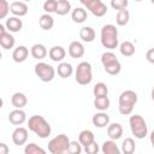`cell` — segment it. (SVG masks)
<instances>
[{"label": "cell", "instance_id": "obj_19", "mask_svg": "<svg viewBox=\"0 0 154 154\" xmlns=\"http://www.w3.org/2000/svg\"><path fill=\"white\" fill-rule=\"evenodd\" d=\"M28 55H29V49L25 46H18L12 52V59L16 63H23V61H25L28 59Z\"/></svg>", "mask_w": 154, "mask_h": 154}, {"label": "cell", "instance_id": "obj_12", "mask_svg": "<svg viewBox=\"0 0 154 154\" xmlns=\"http://www.w3.org/2000/svg\"><path fill=\"white\" fill-rule=\"evenodd\" d=\"M26 120V113L22 108H16L10 112L8 114V122L12 125H22Z\"/></svg>", "mask_w": 154, "mask_h": 154}, {"label": "cell", "instance_id": "obj_44", "mask_svg": "<svg viewBox=\"0 0 154 154\" xmlns=\"http://www.w3.org/2000/svg\"><path fill=\"white\" fill-rule=\"evenodd\" d=\"M150 2H152V4H153V5H154V0H150Z\"/></svg>", "mask_w": 154, "mask_h": 154}, {"label": "cell", "instance_id": "obj_43", "mask_svg": "<svg viewBox=\"0 0 154 154\" xmlns=\"http://www.w3.org/2000/svg\"><path fill=\"white\" fill-rule=\"evenodd\" d=\"M150 96H152V100L154 101V87H153V89H152V93H150Z\"/></svg>", "mask_w": 154, "mask_h": 154}, {"label": "cell", "instance_id": "obj_31", "mask_svg": "<svg viewBox=\"0 0 154 154\" xmlns=\"http://www.w3.org/2000/svg\"><path fill=\"white\" fill-rule=\"evenodd\" d=\"M109 103L108 96H96L94 99V107L99 111H106L109 107Z\"/></svg>", "mask_w": 154, "mask_h": 154}, {"label": "cell", "instance_id": "obj_40", "mask_svg": "<svg viewBox=\"0 0 154 154\" xmlns=\"http://www.w3.org/2000/svg\"><path fill=\"white\" fill-rule=\"evenodd\" d=\"M146 59L150 63V64H154V48H150L147 51L146 53Z\"/></svg>", "mask_w": 154, "mask_h": 154}, {"label": "cell", "instance_id": "obj_28", "mask_svg": "<svg viewBox=\"0 0 154 154\" xmlns=\"http://www.w3.org/2000/svg\"><path fill=\"white\" fill-rule=\"evenodd\" d=\"M119 52L124 57H131V55L135 54L136 48H135V45L131 41H124L119 46Z\"/></svg>", "mask_w": 154, "mask_h": 154}, {"label": "cell", "instance_id": "obj_37", "mask_svg": "<svg viewBox=\"0 0 154 154\" xmlns=\"http://www.w3.org/2000/svg\"><path fill=\"white\" fill-rule=\"evenodd\" d=\"M129 5V0H111V7L113 10H124Z\"/></svg>", "mask_w": 154, "mask_h": 154}, {"label": "cell", "instance_id": "obj_23", "mask_svg": "<svg viewBox=\"0 0 154 154\" xmlns=\"http://www.w3.org/2000/svg\"><path fill=\"white\" fill-rule=\"evenodd\" d=\"M57 72L58 75L61 77V78H69L72 72H73V67L70 63H65V61H61L58 64V67H57Z\"/></svg>", "mask_w": 154, "mask_h": 154}, {"label": "cell", "instance_id": "obj_9", "mask_svg": "<svg viewBox=\"0 0 154 154\" xmlns=\"http://www.w3.org/2000/svg\"><path fill=\"white\" fill-rule=\"evenodd\" d=\"M82 5L85 6L95 17H103L107 13V6L101 0H79Z\"/></svg>", "mask_w": 154, "mask_h": 154}, {"label": "cell", "instance_id": "obj_1", "mask_svg": "<svg viewBox=\"0 0 154 154\" xmlns=\"http://www.w3.org/2000/svg\"><path fill=\"white\" fill-rule=\"evenodd\" d=\"M28 128L30 131L36 134L40 138H47L52 132V128H51L49 123L42 116H38V114L31 116L29 118Z\"/></svg>", "mask_w": 154, "mask_h": 154}, {"label": "cell", "instance_id": "obj_17", "mask_svg": "<svg viewBox=\"0 0 154 154\" xmlns=\"http://www.w3.org/2000/svg\"><path fill=\"white\" fill-rule=\"evenodd\" d=\"M5 26L10 32H18V31H20V29L23 26V22L20 19V17L13 16V17H10L6 19Z\"/></svg>", "mask_w": 154, "mask_h": 154}, {"label": "cell", "instance_id": "obj_25", "mask_svg": "<svg viewBox=\"0 0 154 154\" xmlns=\"http://www.w3.org/2000/svg\"><path fill=\"white\" fill-rule=\"evenodd\" d=\"M101 150H102L103 154H119L120 153V149L116 144V141L114 140H111V138L108 141H105L102 143Z\"/></svg>", "mask_w": 154, "mask_h": 154}, {"label": "cell", "instance_id": "obj_15", "mask_svg": "<svg viewBox=\"0 0 154 154\" xmlns=\"http://www.w3.org/2000/svg\"><path fill=\"white\" fill-rule=\"evenodd\" d=\"M10 12L16 17H24L28 13V5L25 1H13L10 6Z\"/></svg>", "mask_w": 154, "mask_h": 154}, {"label": "cell", "instance_id": "obj_18", "mask_svg": "<svg viewBox=\"0 0 154 154\" xmlns=\"http://www.w3.org/2000/svg\"><path fill=\"white\" fill-rule=\"evenodd\" d=\"M107 136L111 140H114V141L119 140L123 136V126H122V124H119V123L108 124V126H107Z\"/></svg>", "mask_w": 154, "mask_h": 154}, {"label": "cell", "instance_id": "obj_16", "mask_svg": "<svg viewBox=\"0 0 154 154\" xmlns=\"http://www.w3.org/2000/svg\"><path fill=\"white\" fill-rule=\"evenodd\" d=\"M65 55H66V51L61 46H53L48 51V57L51 58L52 61H55V63H61Z\"/></svg>", "mask_w": 154, "mask_h": 154}, {"label": "cell", "instance_id": "obj_11", "mask_svg": "<svg viewBox=\"0 0 154 154\" xmlns=\"http://www.w3.org/2000/svg\"><path fill=\"white\" fill-rule=\"evenodd\" d=\"M28 130L23 126H17L12 132V142L16 146H23L28 141Z\"/></svg>", "mask_w": 154, "mask_h": 154}, {"label": "cell", "instance_id": "obj_5", "mask_svg": "<svg viewBox=\"0 0 154 154\" xmlns=\"http://www.w3.org/2000/svg\"><path fill=\"white\" fill-rule=\"evenodd\" d=\"M101 63L103 65L105 71L111 75V76H116L122 70V65L119 63V60L117 59V55L112 52V51H107L105 53H102L101 55Z\"/></svg>", "mask_w": 154, "mask_h": 154}, {"label": "cell", "instance_id": "obj_39", "mask_svg": "<svg viewBox=\"0 0 154 154\" xmlns=\"http://www.w3.org/2000/svg\"><path fill=\"white\" fill-rule=\"evenodd\" d=\"M84 152H85L87 154H96V153L99 152V146H97L96 141H94V142H91L90 144L85 146V147H84Z\"/></svg>", "mask_w": 154, "mask_h": 154}, {"label": "cell", "instance_id": "obj_4", "mask_svg": "<svg viewBox=\"0 0 154 154\" xmlns=\"http://www.w3.org/2000/svg\"><path fill=\"white\" fill-rule=\"evenodd\" d=\"M129 125H130V130H131V134L138 138V140H142L147 136L148 134V125L144 120V118L140 114H134L130 117L129 119Z\"/></svg>", "mask_w": 154, "mask_h": 154}, {"label": "cell", "instance_id": "obj_30", "mask_svg": "<svg viewBox=\"0 0 154 154\" xmlns=\"http://www.w3.org/2000/svg\"><path fill=\"white\" fill-rule=\"evenodd\" d=\"M129 19H130V13L126 8L124 10H119L117 12V16H116V23L119 25V26H124L129 23Z\"/></svg>", "mask_w": 154, "mask_h": 154}, {"label": "cell", "instance_id": "obj_13", "mask_svg": "<svg viewBox=\"0 0 154 154\" xmlns=\"http://www.w3.org/2000/svg\"><path fill=\"white\" fill-rule=\"evenodd\" d=\"M85 53V48L83 46L82 42L79 41H72L69 46V55L73 59H78L82 58Z\"/></svg>", "mask_w": 154, "mask_h": 154}, {"label": "cell", "instance_id": "obj_10", "mask_svg": "<svg viewBox=\"0 0 154 154\" xmlns=\"http://www.w3.org/2000/svg\"><path fill=\"white\" fill-rule=\"evenodd\" d=\"M6 30H7L6 26L4 24H0V46L4 49H11V48H13L16 40L12 36V34Z\"/></svg>", "mask_w": 154, "mask_h": 154}, {"label": "cell", "instance_id": "obj_21", "mask_svg": "<svg viewBox=\"0 0 154 154\" xmlns=\"http://www.w3.org/2000/svg\"><path fill=\"white\" fill-rule=\"evenodd\" d=\"M11 103H12V106H13L14 108H23V107L26 106V103H28V97L25 96V94L17 91V93H14V94L12 95V97H11Z\"/></svg>", "mask_w": 154, "mask_h": 154}, {"label": "cell", "instance_id": "obj_7", "mask_svg": "<svg viewBox=\"0 0 154 154\" xmlns=\"http://www.w3.org/2000/svg\"><path fill=\"white\" fill-rule=\"evenodd\" d=\"M75 79L81 85H88L93 81L91 65L88 61H81L75 71Z\"/></svg>", "mask_w": 154, "mask_h": 154}, {"label": "cell", "instance_id": "obj_22", "mask_svg": "<svg viewBox=\"0 0 154 154\" xmlns=\"http://www.w3.org/2000/svg\"><path fill=\"white\" fill-rule=\"evenodd\" d=\"M38 25L42 30H51L54 26V19L51 16V13H43L38 18Z\"/></svg>", "mask_w": 154, "mask_h": 154}, {"label": "cell", "instance_id": "obj_26", "mask_svg": "<svg viewBox=\"0 0 154 154\" xmlns=\"http://www.w3.org/2000/svg\"><path fill=\"white\" fill-rule=\"evenodd\" d=\"M79 37L82 38L83 42H93L95 40V30L91 26H83L79 30Z\"/></svg>", "mask_w": 154, "mask_h": 154}, {"label": "cell", "instance_id": "obj_41", "mask_svg": "<svg viewBox=\"0 0 154 154\" xmlns=\"http://www.w3.org/2000/svg\"><path fill=\"white\" fill-rule=\"evenodd\" d=\"M8 152H10V149H8L7 144L1 142L0 143V154H8Z\"/></svg>", "mask_w": 154, "mask_h": 154}, {"label": "cell", "instance_id": "obj_34", "mask_svg": "<svg viewBox=\"0 0 154 154\" xmlns=\"http://www.w3.org/2000/svg\"><path fill=\"white\" fill-rule=\"evenodd\" d=\"M24 153L25 154H45L46 150L43 148H41L40 146H37L36 143L31 142V143H28L24 148Z\"/></svg>", "mask_w": 154, "mask_h": 154}, {"label": "cell", "instance_id": "obj_46", "mask_svg": "<svg viewBox=\"0 0 154 154\" xmlns=\"http://www.w3.org/2000/svg\"><path fill=\"white\" fill-rule=\"evenodd\" d=\"M135 1H137V2H140V1H142V0H135Z\"/></svg>", "mask_w": 154, "mask_h": 154}, {"label": "cell", "instance_id": "obj_2", "mask_svg": "<svg viewBox=\"0 0 154 154\" xmlns=\"http://www.w3.org/2000/svg\"><path fill=\"white\" fill-rule=\"evenodd\" d=\"M100 40H101V45L113 51L118 47L119 41H118V29L116 28V25L113 24H106L101 28V32H100Z\"/></svg>", "mask_w": 154, "mask_h": 154}, {"label": "cell", "instance_id": "obj_33", "mask_svg": "<svg viewBox=\"0 0 154 154\" xmlns=\"http://www.w3.org/2000/svg\"><path fill=\"white\" fill-rule=\"evenodd\" d=\"M93 93H94V96H95V97H96V96H107V94H108V88H107V85H106L105 83L99 82V83H96V84L94 85Z\"/></svg>", "mask_w": 154, "mask_h": 154}, {"label": "cell", "instance_id": "obj_6", "mask_svg": "<svg viewBox=\"0 0 154 154\" xmlns=\"http://www.w3.org/2000/svg\"><path fill=\"white\" fill-rule=\"evenodd\" d=\"M70 138L65 134H59L58 136L53 137L48 142V152L52 154H64L67 153L70 147Z\"/></svg>", "mask_w": 154, "mask_h": 154}, {"label": "cell", "instance_id": "obj_20", "mask_svg": "<svg viewBox=\"0 0 154 154\" xmlns=\"http://www.w3.org/2000/svg\"><path fill=\"white\" fill-rule=\"evenodd\" d=\"M30 54L32 55V58H35L37 60H41V59L46 58V55L48 54V51H47V48H46L45 45H42V43H35L30 48Z\"/></svg>", "mask_w": 154, "mask_h": 154}, {"label": "cell", "instance_id": "obj_29", "mask_svg": "<svg viewBox=\"0 0 154 154\" xmlns=\"http://www.w3.org/2000/svg\"><path fill=\"white\" fill-rule=\"evenodd\" d=\"M71 11V4L69 0H58L55 13L58 16H65Z\"/></svg>", "mask_w": 154, "mask_h": 154}, {"label": "cell", "instance_id": "obj_32", "mask_svg": "<svg viewBox=\"0 0 154 154\" xmlns=\"http://www.w3.org/2000/svg\"><path fill=\"white\" fill-rule=\"evenodd\" d=\"M136 149V143L134 141V138L131 137H126L123 143H122V152L124 154H132Z\"/></svg>", "mask_w": 154, "mask_h": 154}, {"label": "cell", "instance_id": "obj_38", "mask_svg": "<svg viewBox=\"0 0 154 154\" xmlns=\"http://www.w3.org/2000/svg\"><path fill=\"white\" fill-rule=\"evenodd\" d=\"M10 4L7 2V0H0V19L6 18L7 13L10 12Z\"/></svg>", "mask_w": 154, "mask_h": 154}, {"label": "cell", "instance_id": "obj_24", "mask_svg": "<svg viewBox=\"0 0 154 154\" xmlns=\"http://www.w3.org/2000/svg\"><path fill=\"white\" fill-rule=\"evenodd\" d=\"M71 18H72V20L75 23L81 24V23L85 22V19L88 18V13H87L85 8H83V7H76L71 12Z\"/></svg>", "mask_w": 154, "mask_h": 154}, {"label": "cell", "instance_id": "obj_14", "mask_svg": "<svg viewBox=\"0 0 154 154\" xmlns=\"http://www.w3.org/2000/svg\"><path fill=\"white\" fill-rule=\"evenodd\" d=\"M109 116L107 113H105L103 111H100L97 113H95L91 118V122H93V125L96 126V128H106L108 126L109 124Z\"/></svg>", "mask_w": 154, "mask_h": 154}, {"label": "cell", "instance_id": "obj_3", "mask_svg": "<svg viewBox=\"0 0 154 154\" xmlns=\"http://www.w3.org/2000/svg\"><path fill=\"white\" fill-rule=\"evenodd\" d=\"M137 94L134 90H124L120 95H119V113L123 116H129L132 113V109L135 107V105L137 103Z\"/></svg>", "mask_w": 154, "mask_h": 154}, {"label": "cell", "instance_id": "obj_35", "mask_svg": "<svg viewBox=\"0 0 154 154\" xmlns=\"http://www.w3.org/2000/svg\"><path fill=\"white\" fill-rule=\"evenodd\" d=\"M58 0H46L43 2V11L46 13H53L57 10Z\"/></svg>", "mask_w": 154, "mask_h": 154}, {"label": "cell", "instance_id": "obj_36", "mask_svg": "<svg viewBox=\"0 0 154 154\" xmlns=\"http://www.w3.org/2000/svg\"><path fill=\"white\" fill-rule=\"evenodd\" d=\"M67 153L69 154H81L82 153V144L79 143V141H71Z\"/></svg>", "mask_w": 154, "mask_h": 154}, {"label": "cell", "instance_id": "obj_42", "mask_svg": "<svg viewBox=\"0 0 154 154\" xmlns=\"http://www.w3.org/2000/svg\"><path fill=\"white\" fill-rule=\"evenodd\" d=\"M149 138H150V143H152V147L154 148V130L150 132V137H149Z\"/></svg>", "mask_w": 154, "mask_h": 154}, {"label": "cell", "instance_id": "obj_27", "mask_svg": "<svg viewBox=\"0 0 154 154\" xmlns=\"http://www.w3.org/2000/svg\"><path fill=\"white\" fill-rule=\"evenodd\" d=\"M78 141H79V143H81L83 147L90 144L91 142L95 141L94 132H93L91 130H82V131L79 132V135H78Z\"/></svg>", "mask_w": 154, "mask_h": 154}, {"label": "cell", "instance_id": "obj_8", "mask_svg": "<svg viewBox=\"0 0 154 154\" xmlns=\"http://www.w3.org/2000/svg\"><path fill=\"white\" fill-rule=\"evenodd\" d=\"M35 75L42 81V82H51L53 81L54 76H55V70L52 65L47 64V63H37L35 65Z\"/></svg>", "mask_w": 154, "mask_h": 154}, {"label": "cell", "instance_id": "obj_45", "mask_svg": "<svg viewBox=\"0 0 154 154\" xmlns=\"http://www.w3.org/2000/svg\"><path fill=\"white\" fill-rule=\"evenodd\" d=\"M23 1H25V2H28V1H31V0H23Z\"/></svg>", "mask_w": 154, "mask_h": 154}]
</instances>
